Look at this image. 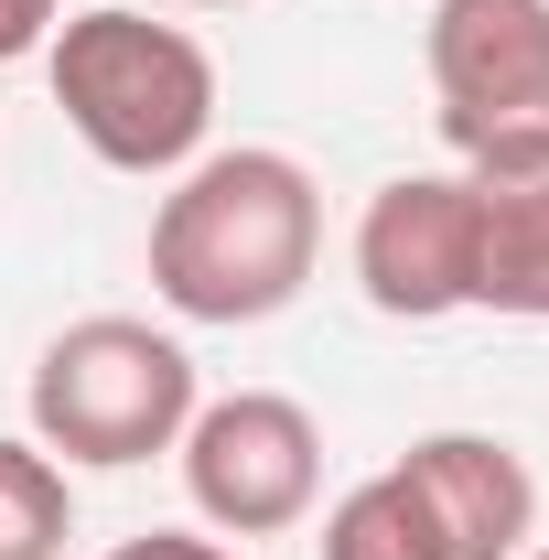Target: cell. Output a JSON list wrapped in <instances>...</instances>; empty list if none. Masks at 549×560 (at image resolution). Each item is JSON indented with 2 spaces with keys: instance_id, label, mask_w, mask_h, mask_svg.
Here are the masks:
<instances>
[{
  "instance_id": "12",
  "label": "cell",
  "mask_w": 549,
  "mask_h": 560,
  "mask_svg": "<svg viewBox=\"0 0 549 560\" xmlns=\"http://www.w3.org/2000/svg\"><path fill=\"white\" fill-rule=\"evenodd\" d=\"M108 560H237L226 539H195V528H151V539H119Z\"/></svg>"
},
{
  "instance_id": "5",
  "label": "cell",
  "mask_w": 549,
  "mask_h": 560,
  "mask_svg": "<svg viewBox=\"0 0 549 560\" xmlns=\"http://www.w3.org/2000/svg\"><path fill=\"white\" fill-rule=\"evenodd\" d=\"M184 495L215 539H280L313 517L324 495V431L280 388H237V399H195L184 420Z\"/></svg>"
},
{
  "instance_id": "4",
  "label": "cell",
  "mask_w": 549,
  "mask_h": 560,
  "mask_svg": "<svg viewBox=\"0 0 549 560\" xmlns=\"http://www.w3.org/2000/svg\"><path fill=\"white\" fill-rule=\"evenodd\" d=\"M431 97L453 162H539L549 151V0H442L431 11Z\"/></svg>"
},
{
  "instance_id": "1",
  "label": "cell",
  "mask_w": 549,
  "mask_h": 560,
  "mask_svg": "<svg viewBox=\"0 0 549 560\" xmlns=\"http://www.w3.org/2000/svg\"><path fill=\"white\" fill-rule=\"evenodd\" d=\"M313 259H324V184L259 140L184 162L151 215V291L184 324H270L302 302Z\"/></svg>"
},
{
  "instance_id": "9",
  "label": "cell",
  "mask_w": 549,
  "mask_h": 560,
  "mask_svg": "<svg viewBox=\"0 0 549 560\" xmlns=\"http://www.w3.org/2000/svg\"><path fill=\"white\" fill-rule=\"evenodd\" d=\"M324 560H442L431 506L410 495V475H399V464L335 495V517H324Z\"/></svg>"
},
{
  "instance_id": "6",
  "label": "cell",
  "mask_w": 549,
  "mask_h": 560,
  "mask_svg": "<svg viewBox=\"0 0 549 560\" xmlns=\"http://www.w3.org/2000/svg\"><path fill=\"white\" fill-rule=\"evenodd\" d=\"M355 291L388 324L475 313V173H399L355 215Z\"/></svg>"
},
{
  "instance_id": "14",
  "label": "cell",
  "mask_w": 549,
  "mask_h": 560,
  "mask_svg": "<svg viewBox=\"0 0 549 560\" xmlns=\"http://www.w3.org/2000/svg\"><path fill=\"white\" fill-rule=\"evenodd\" d=\"M517 560H549V550H517Z\"/></svg>"
},
{
  "instance_id": "11",
  "label": "cell",
  "mask_w": 549,
  "mask_h": 560,
  "mask_svg": "<svg viewBox=\"0 0 549 560\" xmlns=\"http://www.w3.org/2000/svg\"><path fill=\"white\" fill-rule=\"evenodd\" d=\"M55 22H66V0H0V66L44 55V44H55Z\"/></svg>"
},
{
  "instance_id": "3",
  "label": "cell",
  "mask_w": 549,
  "mask_h": 560,
  "mask_svg": "<svg viewBox=\"0 0 549 560\" xmlns=\"http://www.w3.org/2000/svg\"><path fill=\"white\" fill-rule=\"evenodd\" d=\"M195 420V355L130 313H86L33 355V442L66 464H151Z\"/></svg>"
},
{
  "instance_id": "7",
  "label": "cell",
  "mask_w": 549,
  "mask_h": 560,
  "mask_svg": "<svg viewBox=\"0 0 549 560\" xmlns=\"http://www.w3.org/2000/svg\"><path fill=\"white\" fill-rule=\"evenodd\" d=\"M410 495L431 506V539L442 560H517L528 528H539V475L517 464V442L495 431H431L399 453Z\"/></svg>"
},
{
  "instance_id": "2",
  "label": "cell",
  "mask_w": 549,
  "mask_h": 560,
  "mask_svg": "<svg viewBox=\"0 0 549 560\" xmlns=\"http://www.w3.org/2000/svg\"><path fill=\"white\" fill-rule=\"evenodd\" d=\"M55 75V108L66 130L108 162V173H184L206 162L215 140V55L184 22H151V11H75L44 44Z\"/></svg>"
},
{
  "instance_id": "10",
  "label": "cell",
  "mask_w": 549,
  "mask_h": 560,
  "mask_svg": "<svg viewBox=\"0 0 549 560\" xmlns=\"http://www.w3.org/2000/svg\"><path fill=\"white\" fill-rule=\"evenodd\" d=\"M75 495L44 442H0V560H66Z\"/></svg>"
},
{
  "instance_id": "8",
  "label": "cell",
  "mask_w": 549,
  "mask_h": 560,
  "mask_svg": "<svg viewBox=\"0 0 549 560\" xmlns=\"http://www.w3.org/2000/svg\"><path fill=\"white\" fill-rule=\"evenodd\" d=\"M475 313L549 324V151L475 173Z\"/></svg>"
},
{
  "instance_id": "13",
  "label": "cell",
  "mask_w": 549,
  "mask_h": 560,
  "mask_svg": "<svg viewBox=\"0 0 549 560\" xmlns=\"http://www.w3.org/2000/svg\"><path fill=\"white\" fill-rule=\"evenodd\" d=\"M195 11H237V0H195Z\"/></svg>"
}]
</instances>
